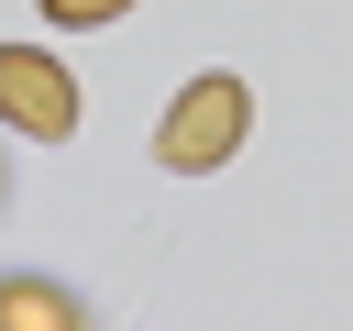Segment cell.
<instances>
[{
	"instance_id": "6da1fadb",
	"label": "cell",
	"mask_w": 353,
	"mask_h": 331,
	"mask_svg": "<svg viewBox=\"0 0 353 331\" xmlns=\"http://www.w3.org/2000/svg\"><path fill=\"white\" fill-rule=\"evenodd\" d=\"M243 121H254L243 77H199V88H176V99H165V121H154V166L199 177V166H221V154L243 143Z\"/></svg>"
},
{
	"instance_id": "7a4b0ae2",
	"label": "cell",
	"mask_w": 353,
	"mask_h": 331,
	"mask_svg": "<svg viewBox=\"0 0 353 331\" xmlns=\"http://www.w3.org/2000/svg\"><path fill=\"white\" fill-rule=\"evenodd\" d=\"M0 121L66 143V132H77V77H66L44 44H0Z\"/></svg>"
},
{
	"instance_id": "3957f363",
	"label": "cell",
	"mask_w": 353,
	"mask_h": 331,
	"mask_svg": "<svg viewBox=\"0 0 353 331\" xmlns=\"http://www.w3.org/2000/svg\"><path fill=\"white\" fill-rule=\"evenodd\" d=\"M0 331H88V309L66 287H44V276H11L0 287Z\"/></svg>"
}]
</instances>
